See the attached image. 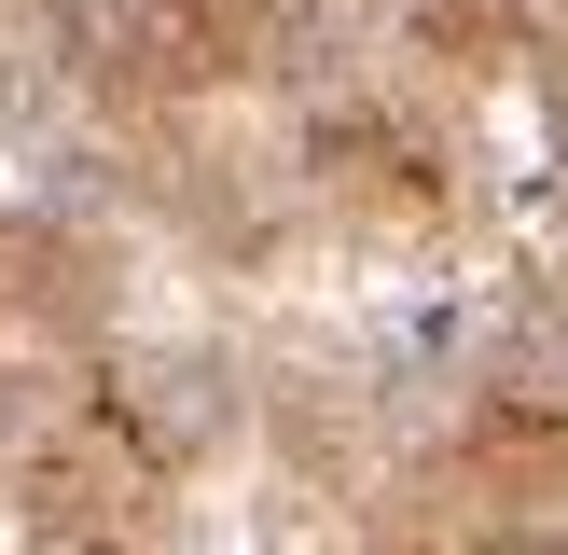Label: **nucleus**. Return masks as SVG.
<instances>
[{"instance_id": "3", "label": "nucleus", "mask_w": 568, "mask_h": 555, "mask_svg": "<svg viewBox=\"0 0 568 555\" xmlns=\"http://www.w3.org/2000/svg\"><path fill=\"white\" fill-rule=\"evenodd\" d=\"M388 500H458V514H568V375L499 361L444 403V431L403 458Z\"/></svg>"}, {"instance_id": "2", "label": "nucleus", "mask_w": 568, "mask_h": 555, "mask_svg": "<svg viewBox=\"0 0 568 555\" xmlns=\"http://www.w3.org/2000/svg\"><path fill=\"white\" fill-rule=\"evenodd\" d=\"M277 181H292L333 236H375V250H430V236H458V209H471L458 125H444L430 98H403V83L320 98L292 125V167H277Z\"/></svg>"}, {"instance_id": "5", "label": "nucleus", "mask_w": 568, "mask_h": 555, "mask_svg": "<svg viewBox=\"0 0 568 555\" xmlns=\"http://www.w3.org/2000/svg\"><path fill=\"white\" fill-rule=\"evenodd\" d=\"M347 555H568V514H458V500H375Z\"/></svg>"}, {"instance_id": "6", "label": "nucleus", "mask_w": 568, "mask_h": 555, "mask_svg": "<svg viewBox=\"0 0 568 555\" xmlns=\"http://www.w3.org/2000/svg\"><path fill=\"white\" fill-rule=\"evenodd\" d=\"M499 98H527V139H541V167L568 194V0H527V42H514V83Z\"/></svg>"}, {"instance_id": "4", "label": "nucleus", "mask_w": 568, "mask_h": 555, "mask_svg": "<svg viewBox=\"0 0 568 555\" xmlns=\"http://www.w3.org/2000/svg\"><path fill=\"white\" fill-rule=\"evenodd\" d=\"M83 347H111V236L55 209H0V444Z\"/></svg>"}, {"instance_id": "1", "label": "nucleus", "mask_w": 568, "mask_h": 555, "mask_svg": "<svg viewBox=\"0 0 568 555\" xmlns=\"http://www.w3.org/2000/svg\"><path fill=\"white\" fill-rule=\"evenodd\" d=\"M209 444H222V375L209 361L83 347L14 416V444H0L28 555H166L181 486L209 472Z\"/></svg>"}]
</instances>
